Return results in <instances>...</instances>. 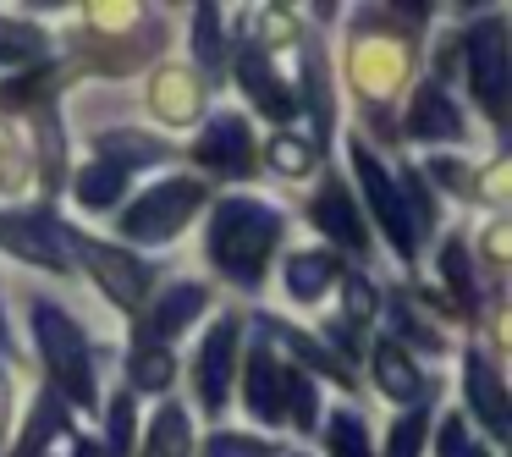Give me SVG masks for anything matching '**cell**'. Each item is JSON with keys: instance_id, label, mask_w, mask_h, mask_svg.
I'll return each mask as SVG.
<instances>
[{"instance_id": "cell-1", "label": "cell", "mask_w": 512, "mask_h": 457, "mask_svg": "<svg viewBox=\"0 0 512 457\" xmlns=\"http://www.w3.org/2000/svg\"><path fill=\"white\" fill-rule=\"evenodd\" d=\"M276 237H281L276 210H265V204H254V199H226L221 210H215V226H210V259L221 265V276L254 287L265 259H270V248H276Z\"/></svg>"}, {"instance_id": "cell-2", "label": "cell", "mask_w": 512, "mask_h": 457, "mask_svg": "<svg viewBox=\"0 0 512 457\" xmlns=\"http://www.w3.org/2000/svg\"><path fill=\"white\" fill-rule=\"evenodd\" d=\"M34 331H39L45 364H50V375L61 380V391L89 408L94 402V369H89V347H83V336H78V320H72L67 309H56V303L39 298L34 303Z\"/></svg>"}, {"instance_id": "cell-3", "label": "cell", "mask_w": 512, "mask_h": 457, "mask_svg": "<svg viewBox=\"0 0 512 457\" xmlns=\"http://www.w3.org/2000/svg\"><path fill=\"white\" fill-rule=\"evenodd\" d=\"M204 204V188L193 177H171L160 188H149L133 210L122 215V232L138 237V243H160V237H177L188 226V215Z\"/></svg>"}, {"instance_id": "cell-4", "label": "cell", "mask_w": 512, "mask_h": 457, "mask_svg": "<svg viewBox=\"0 0 512 457\" xmlns=\"http://www.w3.org/2000/svg\"><path fill=\"white\" fill-rule=\"evenodd\" d=\"M468 72H474L479 105L501 122L507 116V28H501V17L474 23V34H468Z\"/></svg>"}, {"instance_id": "cell-5", "label": "cell", "mask_w": 512, "mask_h": 457, "mask_svg": "<svg viewBox=\"0 0 512 457\" xmlns=\"http://www.w3.org/2000/svg\"><path fill=\"white\" fill-rule=\"evenodd\" d=\"M353 166H358V182H364V199H369V210H375V221L386 226L391 248H397L402 259H413V215L402 210V188L386 177V166H380L364 144L353 149Z\"/></svg>"}, {"instance_id": "cell-6", "label": "cell", "mask_w": 512, "mask_h": 457, "mask_svg": "<svg viewBox=\"0 0 512 457\" xmlns=\"http://www.w3.org/2000/svg\"><path fill=\"white\" fill-rule=\"evenodd\" d=\"M23 452H28V457H100V446L83 441L78 430H67V413H61V402H45V408H39V419L28 424Z\"/></svg>"}, {"instance_id": "cell-7", "label": "cell", "mask_w": 512, "mask_h": 457, "mask_svg": "<svg viewBox=\"0 0 512 457\" xmlns=\"http://www.w3.org/2000/svg\"><path fill=\"white\" fill-rule=\"evenodd\" d=\"M232 358H237V320H221L210 331V342L199 347V397L210 402V408H221V402H226Z\"/></svg>"}, {"instance_id": "cell-8", "label": "cell", "mask_w": 512, "mask_h": 457, "mask_svg": "<svg viewBox=\"0 0 512 457\" xmlns=\"http://www.w3.org/2000/svg\"><path fill=\"white\" fill-rule=\"evenodd\" d=\"M78 254L94 265V276L105 281V292H111V298H122V303H138V298H144L149 270L138 265V259L116 254V248H105V243H78Z\"/></svg>"}, {"instance_id": "cell-9", "label": "cell", "mask_w": 512, "mask_h": 457, "mask_svg": "<svg viewBox=\"0 0 512 457\" xmlns=\"http://www.w3.org/2000/svg\"><path fill=\"white\" fill-rule=\"evenodd\" d=\"M248 127H243V116H215L210 127H204V138H199V160L210 171H243L248 166Z\"/></svg>"}, {"instance_id": "cell-10", "label": "cell", "mask_w": 512, "mask_h": 457, "mask_svg": "<svg viewBox=\"0 0 512 457\" xmlns=\"http://www.w3.org/2000/svg\"><path fill=\"white\" fill-rule=\"evenodd\" d=\"M0 243L12 248V254L34 259V265H45V270H61L56 232L45 221H34V215H0Z\"/></svg>"}, {"instance_id": "cell-11", "label": "cell", "mask_w": 512, "mask_h": 457, "mask_svg": "<svg viewBox=\"0 0 512 457\" xmlns=\"http://www.w3.org/2000/svg\"><path fill=\"white\" fill-rule=\"evenodd\" d=\"M408 133L413 138H457L463 133V116L452 111V100H446L441 89L424 83V89L413 94V105H408Z\"/></svg>"}, {"instance_id": "cell-12", "label": "cell", "mask_w": 512, "mask_h": 457, "mask_svg": "<svg viewBox=\"0 0 512 457\" xmlns=\"http://www.w3.org/2000/svg\"><path fill=\"white\" fill-rule=\"evenodd\" d=\"M237 72H243V89L259 100V111H265V116H276V122H281V116L298 111V100L287 94V83H276V72H270V61L259 56V50H248Z\"/></svg>"}, {"instance_id": "cell-13", "label": "cell", "mask_w": 512, "mask_h": 457, "mask_svg": "<svg viewBox=\"0 0 512 457\" xmlns=\"http://www.w3.org/2000/svg\"><path fill=\"white\" fill-rule=\"evenodd\" d=\"M468 402H474V413L490 424V435H507V391H501L496 369H490L485 358H468Z\"/></svg>"}, {"instance_id": "cell-14", "label": "cell", "mask_w": 512, "mask_h": 457, "mask_svg": "<svg viewBox=\"0 0 512 457\" xmlns=\"http://www.w3.org/2000/svg\"><path fill=\"white\" fill-rule=\"evenodd\" d=\"M314 221H320L325 232L336 237V243H347V248H364V243H369V237H364V221H358L353 199H347L342 188H325L320 199H314Z\"/></svg>"}, {"instance_id": "cell-15", "label": "cell", "mask_w": 512, "mask_h": 457, "mask_svg": "<svg viewBox=\"0 0 512 457\" xmlns=\"http://www.w3.org/2000/svg\"><path fill=\"white\" fill-rule=\"evenodd\" d=\"M155 111L166 116L171 127L193 122V116H199V83H193L188 72L166 67V72H160V78H155Z\"/></svg>"}, {"instance_id": "cell-16", "label": "cell", "mask_w": 512, "mask_h": 457, "mask_svg": "<svg viewBox=\"0 0 512 457\" xmlns=\"http://www.w3.org/2000/svg\"><path fill=\"white\" fill-rule=\"evenodd\" d=\"M375 380H380V391H386V397H402V402H413L424 391V375L408 364V353H402V347H391V342L375 347Z\"/></svg>"}, {"instance_id": "cell-17", "label": "cell", "mask_w": 512, "mask_h": 457, "mask_svg": "<svg viewBox=\"0 0 512 457\" xmlns=\"http://www.w3.org/2000/svg\"><path fill=\"white\" fill-rule=\"evenodd\" d=\"M248 408L259 419H281V375L265 353H254V364H248Z\"/></svg>"}, {"instance_id": "cell-18", "label": "cell", "mask_w": 512, "mask_h": 457, "mask_svg": "<svg viewBox=\"0 0 512 457\" xmlns=\"http://www.w3.org/2000/svg\"><path fill=\"white\" fill-rule=\"evenodd\" d=\"M331 276H336V265H331L325 254H298V259L287 265V292H292L298 303H309V298H320V292L331 287Z\"/></svg>"}, {"instance_id": "cell-19", "label": "cell", "mask_w": 512, "mask_h": 457, "mask_svg": "<svg viewBox=\"0 0 512 457\" xmlns=\"http://www.w3.org/2000/svg\"><path fill=\"white\" fill-rule=\"evenodd\" d=\"M144 457H188V413L160 408L155 430H149V441H144Z\"/></svg>"}, {"instance_id": "cell-20", "label": "cell", "mask_w": 512, "mask_h": 457, "mask_svg": "<svg viewBox=\"0 0 512 457\" xmlns=\"http://www.w3.org/2000/svg\"><path fill=\"white\" fill-rule=\"evenodd\" d=\"M199 309H204V287H171L166 298H160V309H155V320H149V325H155L160 336H177Z\"/></svg>"}, {"instance_id": "cell-21", "label": "cell", "mask_w": 512, "mask_h": 457, "mask_svg": "<svg viewBox=\"0 0 512 457\" xmlns=\"http://www.w3.org/2000/svg\"><path fill=\"white\" fill-rule=\"evenodd\" d=\"M100 149H105V166H116V171L160 160V144H155V138H144V133H105Z\"/></svg>"}, {"instance_id": "cell-22", "label": "cell", "mask_w": 512, "mask_h": 457, "mask_svg": "<svg viewBox=\"0 0 512 457\" xmlns=\"http://www.w3.org/2000/svg\"><path fill=\"white\" fill-rule=\"evenodd\" d=\"M122 188H127V171L105 166V160L89 166V171H78V204H89V210H105Z\"/></svg>"}, {"instance_id": "cell-23", "label": "cell", "mask_w": 512, "mask_h": 457, "mask_svg": "<svg viewBox=\"0 0 512 457\" xmlns=\"http://www.w3.org/2000/svg\"><path fill=\"white\" fill-rule=\"evenodd\" d=\"M281 413H292L298 419V430H309L314 413H320V402H314V386L303 375H287L281 380Z\"/></svg>"}, {"instance_id": "cell-24", "label": "cell", "mask_w": 512, "mask_h": 457, "mask_svg": "<svg viewBox=\"0 0 512 457\" xmlns=\"http://www.w3.org/2000/svg\"><path fill=\"white\" fill-rule=\"evenodd\" d=\"M39 56H45V39L34 28L0 23V61H39Z\"/></svg>"}, {"instance_id": "cell-25", "label": "cell", "mask_w": 512, "mask_h": 457, "mask_svg": "<svg viewBox=\"0 0 512 457\" xmlns=\"http://www.w3.org/2000/svg\"><path fill=\"white\" fill-rule=\"evenodd\" d=\"M270 166L287 171V177H303V171L314 166V149L303 144V138H287V133H281V138H270Z\"/></svg>"}, {"instance_id": "cell-26", "label": "cell", "mask_w": 512, "mask_h": 457, "mask_svg": "<svg viewBox=\"0 0 512 457\" xmlns=\"http://www.w3.org/2000/svg\"><path fill=\"white\" fill-rule=\"evenodd\" d=\"M171 375H177L171 353H138L133 358V386H144V391H166Z\"/></svg>"}, {"instance_id": "cell-27", "label": "cell", "mask_w": 512, "mask_h": 457, "mask_svg": "<svg viewBox=\"0 0 512 457\" xmlns=\"http://www.w3.org/2000/svg\"><path fill=\"white\" fill-rule=\"evenodd\" d=\"M325 435H331V452H336V457H369L364 430H358V419H347V413H336Z\"/></svg>"}, {"instance_id": "cell-28", "label": "cell", "mask_w": 512, "mask_h": 457, "mask_svg": "<svg viewBox=\"0 0 512 457\" xmlns=\"http://www.w3.org/2000/svg\"><path fill=\"white\" fill-rule=\"evenodd\" d=\"M193 45H199L204 67L221 61V17H215V6H204V12H199V23H193Z\"/></svg>"}, {"instance_id": "cell-29", "label": "cell", "mask_w": 512, "mask_h": 457, "mask_svg": "<svg viewBox=\"0 0 512 457\" xmlns=\"http://www.w3.org/2000/svg\"><path fill=\"white\" fill-rule=\"evenodd\" d=\"M441 265H446V281H452V292H457V298H463V303H474V281H468V248H463V243H446Z\"/></svg>"}, {"instance_id": "cell-30", "label": "cell", "mask_w": 512, "mask_h": 457, "mask_svg": "<svg viewBox=\"0 0 512 457\" xmlns=\"http://www.w3.org/2000/svg\"><path fill=\"white\" fill-rule=\"evenodd\" d=\"M270 452H276V446L254 441V435H215L204 457H270Z\"/></svg>"}, {"instance_id": "cell-31", "label": "cell", "mask_w": 512, "mask_h": 457, "mask_svg": "<svg viewBox=\"0 0 512 457\" xmlns=\"http://www.w3.org/2000/svg\"><path fill=\"white\" fill-rule=\"evenodd\" d=\"M133 452V402L116 397L111 402V457H127Z\"/></svg>"}, {"instance_id": "cell-32", "label": "cell", "mask_w": 512, "mask_h": 457, "mask_svg": "<svg viewBox=\"0 0 512 457\" xmlns=\"http://www.w3.org/2000/svg\"><path fill=\"white\" fill-rule=\"evenodd\" d=\"M419 446H424V413H413V419H402L397 430H391L386 452L391 457H419Z\"/></svg>"}, {"instance_id": "cell-33", "label": "cell", "mask_w": 512, "mask_h": 457, "mask_svg": "<svg viewBox=\"0 0 512 457\" xmlns=\"http://www.w3.org/2000/svg\"><path fill=\"white\" fill-rule=\"evenodd\" d=\"M441 457H490V452L468 441L463 419H446V424H441Z\"/></svg>"}, {"instance_id": "cell-34", "label": "cell", "mask_w": 512, "mask_h": 457, "mask_svg": "<svg viewBox=\"0 0 512 457\" xmlns=\"http://www.w3.org/2000/svg\"><path fill=\"white\" fill-rule=\"evenodd\" d=\"M0 435H6V380H0Z\"/></svg>"}, {"instance_id": "cell-35", "label": "cell", "mask_w": 512, "mask_h": 457, "mask_svg": "<svg viewBox=\"0 0 512 457\" xmlns=\"http://www.w3.org/2000/svg\"><path fill=\"white\" fill-rule=\"evenodd\" d=\"M0 347H6V325H0Z\"/></svg>"}]
</instances>
